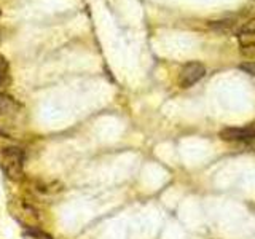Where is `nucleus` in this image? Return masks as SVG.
Returning a JSON list of instances; mask_svg holds the SVG:
<instances>
[{
    "label": "nucleus",
    "instance_id": "8",
    "mask_svg": "<svg viewBox=\"0 0 255 239\" xmlns=\"http://www.w3.org/2000/svg\"><path fill=\"white\" fill-rule=\"evenodd\" d=\"M239 43H241V46H255V32L239 34Z\"/></svg>",
    "mask_w": 255,
    "mask_h": 239
},
{
    "label": "nucleus",
    "instance_id": "1",
    "mask_svg": "<svg viewBox=\"0 0 255 239\" xmlns=\"http://www.w3.org/2000/svg\"><path fill=\"white\" fill-rule=\"evenodd\" d=\"M24 151L18 145H6L0 147V167L10 180L18 182L24 175Z\"/></svg>",
    "mask_w": 255,
    "mask_h": 239
},
{
    "label": "nucleus",
    "instance_id": "10",
    "mask_svg": "<svg viewBox=\"0 0 255 239\" xmlns=\"http://www.w3.org/2000/svg\"><path fill=\"white\" fill-rule=\"evenodd\" d=\"M251 32H255V18L244 22L241 27V34H251Z\"/></svg>",
    "mask_w": 255,
    "mask_h": 239
},
{
    "label": "nucleus",
    "instance_id": "11",
    "mask_svg": "<svg viewBox=\"0 0 255 239\" xmlns=\"http://www.w3.org/2000/svg\"><path fill=\"white\" fill-rule=\"evenodd\" d=\"M241 53L251 61H255V46H241Z\"/></svg>",
    "mask_w": 255,
    "mask_h": 239
},
{
    "label": "nucleus",
    "instance_id": "9",
    "mask_svg": "<svg viewBox=\"0 0 255 239\" xmlns=\"http://www.w3.org/2000/svg\"><path fill=\"white\" fill-rule=\"evenodd\" d=\"M239 69L247 72L249 75H254L255 77V61H247V62H243L241 66H239Z\"/></svg>",
    "mask_w": 255,
    "mask_h": 239
},
{
    "label": "nucleus",
    "instance_id": "4",
    "mask_svg": "<svg viewBox=\"0 0 255 239\" xmlns=\"http://www.w3.org/2000/svg\"><path fill=\"white\" fill-rule=\"evenodd\" d=\"M220 137L228 142L238 140H254L255 139V123H251L244 127H227L220 132Z\"/></svg>",
    "mask_w": 255,
    "mask_h": 239
},
{
    "label": "nucleus",
    "instance_id": "6",
    "mask_svg": "<svg viewBox=\"0 0 255 239\" xmlns=\"http://www.w3.org/2000/svg\"><path fill=\"white\" fill-rule=\"evenodd\" d=\"M8 70H10V66H8V61L0 54V88L5 86L8 82H10V75H8Z\"/></svg>",
    "mask_w": 255,
    "mask_h": 239
},
{
    "label": "nucleus",
    "instance_id": "3",
    "mask_svg": "<svg viewBox=\"0 0 255 239\" xmlns=\"http://www.w3.org/2000/svg\"><path fill=\"white\" fill-rule=\"evenodd\" d=\"M204 75H206L204 64L198 62V61H191V62H187L185 66L182 67L177 82H179L180 88H191L193 85H196Z\"/></svg>",
    "mask_w": 255,
    "mask_h": 239
},
{
    "label": "nucleus",
    "instance_id": "2",
    "mask_svg": "<svg viewBox=\"0 0 255 239\" xmlns=\"http://www.w3.org/2000/svg\"><path fill=\"white\" fill-rule=\"evenodd\" d=\"M10 211L13 214V217L18 220L21 225L26 228H37L38 225V214L34 209V206H30L29 203L22 201V199H13L10 203Z\"/></svg>",
    "mask_w": 255,
    "mask_h": 239
},
{
    "label": "nucleus",
    "instance_id": "5",
    "mask_svg": "<svg viewBox=\"0 0 255 239\" xmlns=\"http://www.w3.org/2000/svg\"><path fill=\"white\" fill-rule=\"evenodd\" d=\"M22 106L13 96L6 93H0V118H14L19 115Z\"/></svg>",
    "mask_w": 255,
    "mask_h": 239
},
{
    "label": "nucleus",
    "instance_id": "7",
    "mask_svg": "<svg viewBox=\"0 0 255 239\" xmlns=\"http://www.w3.org/2000/svg\"><path fill=\"white\" fill-rule=\"evenodd\" d=\"M24 236H26V239H51L50 235H46V233H43V231H40L37 228L27 230L26 233H24Z\"/></svg>",
    "mask_w": 255,
    "mask_h": 239
}]
</instances>
